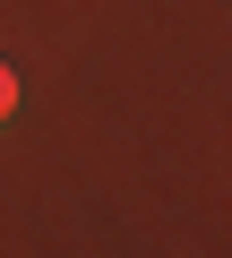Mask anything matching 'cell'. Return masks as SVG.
Here are the masks:
<instances>
[{
    "mask_svg": "<svg viewBox=\"0 0 232 258\" xmlns=\"http://www.w3.org/2000/svg\"><path fill=\"white\" fill-rule=\"evenodd\" d=\"M9 112H18V69L0 60V120H9Z\"/></svg>",
    "mask_w": 232,
    "mask_h": 258,
    "instance_id": "obj_1",
    "label": "cell"
}]
</instances>
